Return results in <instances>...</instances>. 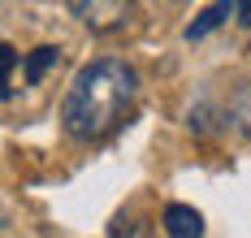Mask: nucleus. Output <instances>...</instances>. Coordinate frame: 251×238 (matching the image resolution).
<instances>
[{
  "instance_id": "obj_5",
  "label": "nucleus",
  "mask_w": 251,
  "mask_h": 238,
  "mask_svg": "<svg viewBox=\"0 0 251 238\" xmlns=\"http://www.w3.org/2000/svg\"><path fill=\"white\" fill-rule=\"evenodd\" d=\"M226 18H234V4H229V0H226V4H208L200 18L186 26V39H191V44H195V39H203L208 30H217L221 22H226Z\"/></svg>"
},
{
  "instance_id": "obj_4",
  "label": "nucleus",
  "mask_w": 251,
  "mask_h": 238,
  "mask_svg": "<svg viewBox=\"0 0 251 238\" xmlns=\"http://www.w3.org/2000/svg\"><path fill=\"white\" fill-rule=\"evenodd\" d=\"M226 121H229L238 134H251V82L234 87V95H229V108H226Z\"/></svg>"
},
{
  "instance_id": "obj_6",
  "label": "nucleus",
  "mask_w": 251,
  "mask_h": 238,
  "mask_svg": "<svg viewBox=\"0 0 251 238\" xmlns=\"http://www.w3.org/2000/svg\"><path fill=\"white\" fill-rule=\"evenodd\" d=\"M56 61H61L56 48H35V52L26 56V65H22V78H26V82H44V74H48Z\"/></svg>"
},
{
  "instance_id": "obj_7",
  "label": "nucleus",
  "mask_w": 251,
  "mask_h": 238,
  "mask_svg": "<svg viewBox=\"0 0 251 238\" xmlns=\"http://www.w3.org/2000/svg\"><path fill=\"white\" fill-rule=\"evenodd\" d=\"M13 65H18V52H13L9 44H0V100L13 91V87H9V70H13Z\"/></svg>"
},
{
  "instance_id": "obj_2",
  "label": "nucleus",
  "mask_w": 251,
  "mask_h": 238,
  "mask_svg": "<svg viewBox=\"0 0 251 238\" xmlns=\"http://www.w3.org/2000/svg\"><path fill=\"white\" fill-rule=\"evenodd\" d=\"M70 13L82 18L96 35H108V30H122L134 18V4L130 0H70Z\"/></svg>"
},
{
  "instance_id": "obj_8",
  "label": "nucleus",
  "mask_w": 251,
  "mask_h": 238,
  "mask_svg": "<svg viewBox=\"0 0 251 238\" xmlns=\"http://www.w3.org/2000/svg\"><path fill=\"white\" fill-rule=\"evenodd\" d=\"M234 18H238L243 26H251V0H238V4H234Z\"/></svg>"
},
{
  "instance_id": "obj_1",
  "label": "nucleus",
  "mask_w": 251,
  "mask_h": 238,
  "mask_svg": "<svg viewBox=\"0 0 251 238\" xmlns=\"http://www.w3.org/2000/svg\"><path fill=\"white\" fill-rule=\"evenodd\" d=\"M134 100H139L134 65H126L122 56H100L74 74L61 100V126L82 143H100L126 126V117L134 113Z\"/></svg>"
},
{
  "instance_id": "obj_3",
  "label": "nucleus",
  "mask_w": 251,
  "mask_h": 238,
  "mask_svg": "<svg viewBox=\"0 0 251 238\" xmlns=\"http://www.w3.org/2000/svg\"><path fill=\"white\" fill-rule=\"evenodd\" d=\"M160 225H165L169 238H203V216L191 204H169L165 216H160Z\"/></svg>"
}]
</instances>
